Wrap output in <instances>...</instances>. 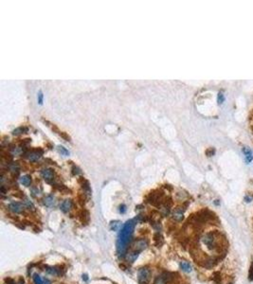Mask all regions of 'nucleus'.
I'll use <instances>...</instances> for the list:
<instances>
[{"label":"nucleus","mask_w":253,"mask_h":284,"mask_svg":"<svg viewBox=\"0 0 253 284\" xmlns=\"http://www.w3.org/2000/svg\"><path fill=\"white\" fill-rule=\"evenodd\" d=\"M9 209L13 213H21L24 209V206L18 202H13L9 205Z\"/></svg>","instance_id":"obj_7"},{"label":"nucleus","mask_w":253,"mask_h":284,"mask_svg":"<svg viewBox=\"0 0 253 284\" xmlns=\"http://www.w3.org/2000/svg\"><path fill=\"white\" fill-rule=\"evenodd\" d=\"M83 279H84V281H87V280H88V276H87L86 274L83 275Z\"/></svg>","instance_id":"obj_33"},{"label":"nucleus","mask_w":253,"mask_h":284,"mask_svg":"<svg viewBox=\"0 0 253 284\" xmlns=\"http://www.w3.org/2000/svg\"><path fill=\"white\" fill-rule=\"evenodd\" d=\"M110 226H111V229H112V230L117 231V230H119V227H120V222H119V221L111 222Z\"/></svg>","instance_id":"obj_22"},{"label":"nucleus","mask_w":253,"mask_h":284,"mask_svg":"<svg viewBox=\"0 0 253 284\" xmlns=\"http://www.w3.org/2000/svg\"><path fill=\"white\" fill-rule=\"evenodd\" d=\"M243 153L245 154V158L247 163H250L253 159V156H252V152L248 147H244L243 148Z\"/></svg>","instance_id":"obj_11"},{"label":"nucleus","mask_w":253,"mask_h":284,"mask_svg":"<svg viewBox=\"0 0 253 284\" xmlns=\"http://www.w3.org/2000/svg\"><path fill=\"white\" fill-rule=\"evenodd\" d=\"M179 266H180L181 270L186 272V273H190V272H191V270H193V268H191V265L188 261H180Z\"/></svg>","instance_id":"obj_15"},{"label":"nucleus","mask_w":253,"mask_h":284,"mask_svg":"<svg viewBox=\"0 0 253 284\" xmlns=\"http://www.w3.org/2000/svg\"><path fill=\"white\" fill-rule=\"evenodd\" d=\"M5 283L6 284H15V281L12 279H11V278H6L5 279Z\"/></svg>","instance_id":"obj_30"},{"label":"nucleus","mask_w":253,"mask_h":284,"mask_svg":"<svg viewBox=\"0 0 253 284\" xmlns=\"http://www.w3.org/2000/svg\"><path fill=\"white\" fill-rule=\"evenodd\" d=\"M135 222H136L135 220L127 221L119 233L117 240V253L119 258H124L126 256L128 244H130V240H132L133 232L136 225Z\"/></svg>","instance_id":"obj_1"},{"label":"nucleus","mask_w":253,"mask_h":284,"mask_svg":"<svg viewBox=\"0 0 253 284\" xmlns=\"http://www.w3.org/2000/svg\"><path fill=\"white\" fill-rule=\"evenodd\" d=\"M31 193L33 196H38L40 194V191L38 189V188L33 187V188H31Z\"/></svg>","instance_id":"obj_27"},{"label":"nucleus","mask_w":253,"mask_h":284,"mask_svg":"<svg viewBox=\"0 0 253 284\" xmlns=\"http://www.w3.org/2000/svg\"><path fill=\"white\" fill-rule=\"evenodd\" d=\"M202 242L204 243L205 245H207V247L208 249H212L216 248L217 246V242H216V236H215V233L214 232H210V233L206 234L203 239H202Z\"/></svg>","instance_id":"obj_2"},{"label":"nucleus","mask_w":253,"mask_h":284,"mask_svg":"<svg viewBox=\"0 0 253 284\" xmlns=\"http://www.w3.org/2000/svg\"><path fill=\"white\" fill-rule=\"evenodd\" d=\"M71 208H72L71 200H65L62 204H61V206H60L61 210H62L63 212H65V213L68 212L69 210L71 209Z\"/></svg>","instance_id":"obj_9"},{"label":"nucleus","mask_w":253,"mask_h":284,"mask_svg":"<svg viewBox=\"0 0 253 284\" xmlns=\"http://www.w3.org/2000/svg\"><path fill=\"white\" fill-rule=\"evenodd\" d=\"M212 280L214 281V283L216 284H221V281H222V276H221V273L220 272H214L212 274Z\"/></svg>","instance_id":"obj_16"},{"label":"nucleus","mask_w":253,"mask_h":284,"mask_svg":"<svg viewBox=\"0 0 253 284\" xmlns=\"http://www.w3.org/2000/svg\"><path fill=\"white\" fill-rule=\"evenodd\" d=\"M138 255H139V252L137 251V250H134V251H131L129 252L127 255H126V258H127V261L129 262H134L137 258H138Z\"/></svg>","instance_id":"obj_12"},{"label":"nucleus","mask_w":253,"mask_h":284,"mask_svg":"<svg viewBox=\"0 0 253 284\" xmlns=\"http://www.w3.org/2000/svg\"><path fill=\"white\" fill-rule=\"evenodd\" d=\"M166 283H167V281H166V279H164V277L162 276V275H160V276H159V277H156L155 281H154V284H166Z\"/></svg>","instance_id":"obj_21"},{"label":"nucleus","mask_w":253,"mask_h":284,"mask_svg":"<svg viewBox=\"0 0 253 284\" xmlns=\"http://www.w3.org/2000/svg\"><path fill=\"white\" fill-rule=\"evenodd\" d=\"M151 277V271L147 267H142L138 270L137 273V279L139 284H147Z\"/></svg>","instance_id":"obj_3"},{"label":"nucleus","mask_w":253,"mask_h":284,"mask_svg":"<svg viewBox=\"0 0 253 284\" xmlns=\"http://www.w3.org/2000/svg\"><path fill=\"white\" fill-rule=\"evenodd\" d=\"M154 242H155V245L156 247H160L163 244V243H164L163 237L161 236V234L159 233V232L154 235Z\"/></svg>","instance_id":"obj_13"},{"label":"nucleus","mask_w":253,"mask_h":284,"mask_svg":"<svg viewBox=\"0 0 253 284\" xmlns=\"http://www.w3.org/2000/svg\"><path fill=\"white\" fill-rule=\"evenodd\" d=\"M224 100H225V98H224L223 93H219V94H218V98H217L218 104H221V103H223Z\"/></svg>","instance_id":"obj_28"},{"label":"nucleus","mask_w":253,"mask_h":284,"mask_svg":"<svg viewBox=\"0 0 253 284\" xmlns=\"http://www.w3.org/2000/svg\"><path fill=\"white\" fill-rule=\"evenodd\" d=\"M248 279H249V281H253V261L251 262L250 268L248 271Z\"/></svg>","instance_id":"obj_26"},{"label":"nucleus","mask_w":253,"mask_h":284,"mask_svg":"<svg viewBox=\"0 0 253 284\" xmlns=\"http://www.w3.org/2000/svg\"><path fill=\"white\" fill-rule=\"evenodd\" d=\"M185 209H181V208H178L176 209V211L173 214V220H176V222H181L184 218V215H183V212H184Z\"/></svg>","instance_id":"obj_8"},{"label":"nucleus","mask_w":253,"mask_h":284,"mask_svg":"<svg viewBox=\"0 0 253 284\" xmlns=\"http://www.w3.org/2000/svg\"><path fill=\"white\" fill-rule=\"evenodd\" d=\"M24 204H25V205L27 206V208H28L29 209L34 210V209H35V206H34V205L32 204V202H31V201H30L29 199H26V200H25V202H24Z\"/></svg>","instance_id":"obj_24"},{"label":"nucleus","mask_w":253,"mask_h":284,"mask_svg":"<svg viewBox=\"0 0 253 284\" xmlns=\"http://www.w3.org/2000/svg\"><path fill=\"white\" fill-rule=\"evenodd\" d=\"M44 204L48 208H51L55 205V197L53 195H48L44 199Z\"/></svg>","instance_id":"obj_14"},{"label":"nucleus","mask_w":253,"mask_h":284,"mask_svg":"<svg viewBox=\"0 0 253 284\" xmlns=\"http://www.w3.org/2000/svg\"><path fill=\"white\" fill-rule=\"evenodd\" d=\"M72 174H74V175H77V174H81V170H80V169L78 168V167H73L72 168Z\"/></svg>","instance_id":"obj_29"},{"label":"nucleus","mask_w":253,"mask_h":284,"mask_svg":"<svg viewBox=\"0 0 253 284\" xmlns=\"http://www.w3.org/2000/svg\"><path fill=\"white\" fill-rule=\"evenodd\" d=\"M32 279H33L34 284H45V280H44L38 274H34Z\"/></svg>","instance_id":"obj_19"},{"label":"nucleus","mask_w":253,"mask_h":284,"mask_svg":"<svg viewBox=\"0 0 253 284\" xmlns=\"http://www.w3.org/2000/svg\"><path fill=\"white\" fill-rule=\"evenodd\" d=\"M53 170L51 169H44L41 171V175L42 177L46 180V182L48 183H51V181L53 180Z\"/></svg>","instance_id":"obj_5"},{"label":"nucleus","mask_w":253,"mask_h":284,"mask_svg":"<svg viewBox=\"0 0 253 284\" xmlns=\"http://www.w3.org/2000/svg\"><path fill=\"white\" fill-rule=\"evenodd\" d=\"M27 130H28V129H27V128H25V127L17 128V129H15V130L12 132V135H19L23 134L24 132H26Z\"/></svg>","instance_id":"obj_23"},{"label":"nucleus","mask_w":253,"mask_h":284,"mask_svg":"<svg viewBox=\"0 0 253 284\" xmlns=\"http://www.w3.org/2000/svg\"><path fill=\"white\" fill-rule=\"evenodd\" d=\"M1 193H2V194H5V193H6V189H5V187H4V186H1Z\"/></svg>","instance_id":"obj_34"},{"label":"nucleus","mask_w":253,"mask_h":284,"mask_svg":"<svg viewBox=\"0 0 253 284\" xmlns=\"http://www.w3.org/2000/svg\"><path fill=\"white\" fill-rule=\"evenodd\" d=\"M119 267H120V268H123V270H126V269H127V267H126V266H125L124 264H120V265H119Z\"/></svg>","instance_id":"obj_35"},{"label":"nucleus","mask_w":253,"mask_h":284,"mask_svg":"<svg viewBox=\"0 0 253 284\" xmlns=\"http://www.w3.org/2000/svg\"><path fill=\"white\" fill-rule=\"evenodd\" d=\"M161 201H162V194L160 192L159 193L153 192L148 197V202L154 205H159L161 204Z\"/></svg>","instance_id":"obj_4"},{"label":"nucleus","mask_w":253,"mask_h":284,"mask_svg":"<svg viewBox=\"0 0 253 284\" xmlns=\"http://www.w3.org/2000/svg\"><path fill=\"white\" fill-rule=\"evenodd\" d=\"M57 148H58V151L62 154H64V156H68V154H69V152L65 147H63V146H58Z\"/></svg>","instance_id":"obj_25"},{"label":"nucleus","mask_w":253,"mask_h":284,"mask_svg":"<svg viewBox=\"0 0 253 284\" xmlns=\"http://www.w3.org/2000/svg\"><path fill=\"white\" fill-rule=\"evenodd\" d=\"M148 246V242L147 240L145 239H141V240H137V242L135 243V250L141 252L144 249H146V247Z\"/></svg>","instance_id":"obj_6"},{"label":"nucleus","mask_w":253,"mask_h":284,"mask_svg":"<svg viewBox=\"0 0 253 284\" xmlns=\"http://www.w3.org/2000/svg\"><path fill=\"white\" fill-rule=\"evenodd\" d=\"M9 169H10V170L12 174H18L19 170H20L19 165L17 164L16 162H12V163H11V164H9Z\"/></svg>","instance_id":"obj_17"},{"label":"nucleus","mask_w":253,"mask_h":284,"mask_svg":"<svg viewBox=\"0 0 253 284\" xmlns=\"http://www.w3.org/2000/svg\"><path fill=\"white\" fill-rule=\"evenodd\" d=\"M41 154H42V151L38 152V151H33L31 153H29V159L31 161V162H35V161H38L41 157Z\"/></svg>","instance_id":"obj_10"},{"label":"nucleus","mask_w":253,"mask_h":284,"mask_svg":"<svg viewBox=\"0 0 253 284\" xmlns=\"http://www.w3.org/2000/svg\"><path fill=\"white\" fill-rule=\"evenodd\" d=\"M125 211H126V205H121L119 206V212L123 214V213H125Z\"/></svg>","instance_id":"obj_32"},{"label":"nucleus","mask_w":253,"mask_h":284,"mask_svg":"<svg viewBox=\"0 0 253 284\" xmlns=\"http://www.w3.org/2000/svg\"><path fill=\"white\" fill-rule=\"evenodd\" d=\"M38 103L39 104H42L43 103V93L41 91L38 93Z\"/></svg>","instance_id":"obj_31"},{"label":"nucleus","mask_w":253,"mask_h":284,"mask_svg":"<svg viewBox=\"0 0 253 284\" xmlns=\"http://www.w3.org/2000/svg\"><path fill=\"white\" fill-rule=\"evenodd\" d=\"M20 182L26 186V187H29L31 183V177L30 175H24L20 178Z\"/></svg>","instance_id":"obj_18"},{"label":"nucleus","mask_w":253,"mask_h":284,"mask_svg":"<svg viewBox=\"0 0 253 284\" xmlns=\"http://www.w3.org/2000/svg\"><path fill=\"white\" fill-rule=\"evenodd\" d=\"M160 212L163 216H168L169 213H170V206L167 205H164L163 206H161L160 209Z\"/></svg>","instance_id":"obj_20"}]
</instances>
